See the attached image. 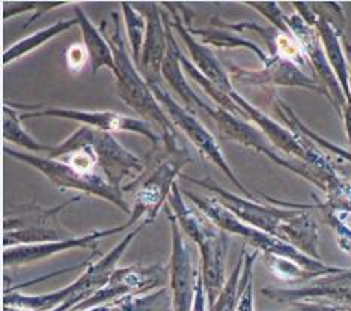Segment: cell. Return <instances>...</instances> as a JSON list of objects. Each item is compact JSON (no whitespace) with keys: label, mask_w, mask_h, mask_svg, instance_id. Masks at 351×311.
I'll list each match as a JSON object with an SVG mask.
<instances>
[{"label":"cell","mask_w":351,"mask_h":311,"mask_svg":"<svg viewBox=\"0 0 351 311\" xmlns=\"http://www.w3.org/2000/svg\"><path fill=\"white\" fill-rule=\"evenodd\" d=\"M68 59H70V64L77 62L79 66H80L83 62H85V55H83L79 47H73L70 50V55H68Z\"/></svg>","instance_id":"cell-1"}]
</instances>
